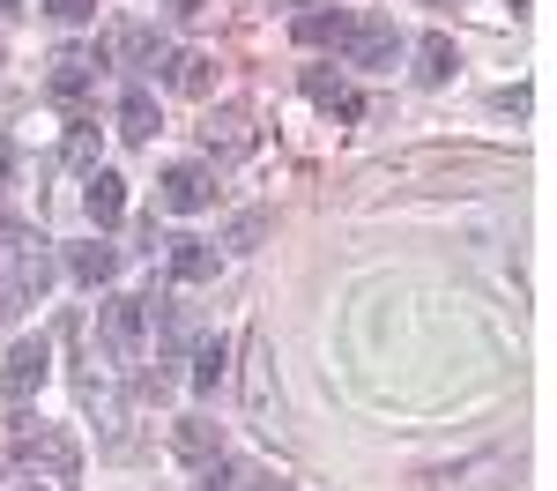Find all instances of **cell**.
I'll return each mask as SVG.
<instances>
[{
	"label": "cell",
	"mask_w": 557,
	"mask_h": 491,
	"mask_svg": "<svg viewBox=\"0 0 557 491\" xmlns=\"http://www.w3.org/2000/svg\"><path fill=\"white\" fill-rule=\"evenodd\" d=\"M141 335H149V298H127V291H112L104 306H97V343L112 365H141Z\"/></svg>",
	"instance_id": "6da1fadb"
},
{
	"label": "cell",
	"mask_w": 557,
	"mask_h": 491,
	"mask_svg": "<svg viewBox=\"0 0 557 491\" xmlns=\"http://www.w3.org/2000/svg\"><path fill=\"white\" fill-rule=\"evenodd\" d=\"M0 268H8V283H0V291H8L15 306H38L45 291H52V275H60V268H52V246H45L38 231H23V238L0 254Z\"/></svg>",
	"instance_id": "7a4b0ae2"
},
{
	"label": "cell",
	"mask_w": 557,
	"mask_h": 491,
	"mask_svg": "<svg viewBox=\"0 0 557 491\" xmlns=\"http://www.w3.org/2000/svg\"><path fill=\"white\" fill-rule=\"evenodd\" d=\"M8 454H15L23 469H45V477H60V484L83 469V462H75V440H67L60 425H15V446H8Z\"/></svg>",
	"instance_id": "3957f363"
},
{
	"label": "cell",
	"mask_w": 557,
	"mask_h": 491,
	"mask_svg": "<svg viewBox=\"0 0 557 491\" xmlns=\"http://www.w3.org/2000/svg\"><path fill=\"white\" fill-rule=\"evenodd\" d=\"M97 75H104V45H60V52H52V67H45V89H52L60 105H75Z\"/></svg>",
	"instance_id": "277c9868"
},
{
	"label": "cell",
	"mask_w": 557,
	"mask_h": 491,
	"mask_svg": "<svg viewBox=\"0 0 557 491\" xmlns=\"http://www.w3.org/2000/svg\"><path fill=\"white\" fill-rule=\"evenodd\" d=\"M343 60L349 67H394V60H401V30H394L386 15H364V23H349Z\"/></svg>",
	"instance_id": "5b68a950"
},
{
	"label": "cell",
	"mask_w": 557,
	"mask_h": 491,
	"mask_svg": "<svg viewBox=\"0 0 557 491\" xmlns=\"http://www.w3.org/2000/svg\"><path fill=\"white\" fill-rule=\"evenodd\" d=\"M45 372H52V351H45V335H23L15 351H8V365H0V388L15 402H30L45 388Z\"/></svg>",
	"instance_id": "8992f818"
},
{
	"label": "cell",
	"mask_w": 557,
	"mask_h": 491,
	"mask_svg": "<svg viewBox=\"0 0 557 491\" xmlns=\"http://www.w3.org/2000/svg\"><path fill=\"white\" fill-rule=\"evenodd\" d=\"M201 142H209V157H246V149H253V112H246V105H215Z\"/></svg>",
	"instance_id": "52a82bcc"
},
{
	"label": "cell",
	"mask_w": 557,
	"mask_h": 491,
	"mask_svg": "<svg viewBox=\"0 0 557 491\" xmlns=\"http://www.w3.org/2000/svg\"><path fill=\"white\" fill-rule=\"evenodd\" d=\"M209 201H215V179L201 172V164H172V172H164V209L194 217V209H209Z\"/></svg>",
	"instance_id": "ba28073f"
},
{
	"label": "cell",
	"mask_w": 557,
	"mask_h": 491,
	"mask_svg": "<svg viewBox=\"0 0 557 491\" xmlns=\"http://www.w3.org/2000/svg\"><path fill=\"white\" fill-rule=\"evenodd\" d=\"M83 209H89V223H97V231H112V223L127 217V179H120V172H104V164H97V172H89V194H83Z\"/></svg>",
	"instance_id": "9c48e42d"
},
{
	"label": "cell",
	"mask_w": 557,
	"mask_h": 491,
	"mask_svg": "<svg viewBox=\"0 0 557 491\" xmlns=\"http://www.w3.org/2000/svg\"><path fill=\"white\" fill-rule=\"evenodd\" d=\"M305 97L320 105V112H343V120H357L364 112V97L349 89V75H335V67H305Z\"/></svg>",
	"instance_id": "30bf717a"
},
{
	"label": "cell",
	"mask_w": 557,
	"mask_h": 491,
	"mask_svg": "<svg viewBox=\"0 0 557 491\" xmlns=\"http://www.w3.org/2000/svg\"><path fill=\"white\" fill-rule=\"evenodd\" d=\"M164 246H172V283L194 291V283H209V275H215V246H209V238L178 231V238H164Z\"/></svg>",
	"instance_id": "8fae6325"
},
{
	"label": "cell",
	"mask_w": 557,
	"mask_h": 491,
	"mask_svg": "<svg viewBox=\"0 0 557 491\" xmlns=\"http://www.w3.org/2000/svg\"><path fill=\"white\" fill-rule=\"evenodd\" d=\"M172 454L201 469V462H215V454H223V432H215L209 417H178V425H172Z\"/></svg>",
	"instance_id": "7c38bea8"
},
{
	"label": "cell",
	"mask_w": 557,
	"mask_h": 491,
	"mask_svg": "<svg viewBox=\"0 0 557 491\" xmlns=\"http://www.w3.org/2000/svg\"><path fill=\"white\" fill-rule=\"evenodd\" d=\"M164 83H172L178 97H209L215 89V60L209 52H172V60H164Z\"/></svg>",
	"instance_id": "4fadbf2b"
},
{
	"label": "cell",
	"mask_w": 557,
	"mask_h": 491,
	"mask_svg": "<svg viewBox=\"0 0 557 491\" xmlns=\"http://www.w3.org/2000/svg\"><path fill=\"white\" fill-rule=\"evenodd\" d=\"M290 38H298V45H343L349 38V15H343V8H305L298 23H290Z\"/></svg>",
	"instance_id": "5bb4252c"
},
{
	"label": "cell",
	"mask_w": 557,
	"mask_h": 491,
	"mask_svg": "<svg viewBox=\"0 0 557 491\" xmlns=\"http://www.w3.org/2000/svg\"><path fill=\"white\" fill-rule=\"evenodd\" d=\"M112 268H120V254H112L104 238H89V246H75V254H67V275H75V283H89V291H97V283H112Z\"/></svg>",
	"instance_id": "9a60e30c"
},
{
	"label": "cell",
	"mask_w": 557,
	"mask_h": 491,
	"mask_svg": "<svg viewBox=\"0 0 557 491\" xmlns=\"http://www.w3.org/2000/svg\"><path fill=\"white\" fill-rule=\"evenodd\" d=\"M454 67H461V52H454V38H446V30H431V38L417 45V83H446Z\"/></svg>",
	"instance_id": "2e32d148"
},
{
	"label": "cell",
	"mask_w": 557,
	"mask_h": 491,
	"mask_svg": "<svg viewBox=\"0 0 557 491\" xmlns=\"http://www.w3.org/2000/svg\"><path fill=\"white\" fill-rule=\"evenodd\" d=\"M120 134L127 142H157V97L149 89H127L120 97Z\"/></svg>",
	"instance_id": "e0dca14e"
},
{
	"label": "cell",
	"mask_w": 557,
	"mask_h": 491,
	"mask_svg": "<svg viewBox=\"0 0 557 491\" xmlns=\"http://www.w3.org/2000/svg\"><path fill=\"white\" fill-rule=\"evenodd\" d=\"M223 365H231V343H223V335H194V388H201V395L223 380Z\"/></svg>",
	"instance_id": "ac0fdd59"
},
{
	"label": "cell",
	"mask_w": 557,
	"mask_h": 491,
	"mask_svg": "<svg viewBox=\"0 0 557 491\" xmlns=\"http://www.w3.org/2000/svg\"><path fill=\"white\" fill-rule=\"evenodd\" d=\"M157 328H164V357L194 351V306H178V298H164V306H157Z\"/></svg>",
	"instance_id": "d6986e66"
},
{
	"label": "cell",
	"mask_w": 557,
	"mask_h": 491,
	"mask_svg": "<svg viewBox=\"0 0 557 491\" xmlns=\"http://www.w3.org/2000/svg\"><path fill=\"white\" fill-rule=\"evenodd\" d=\"M60 164H75V172H97V127L75 120V127L60 134Z\"/></svg>",
	"instance_id": "ffe728a7"
},
{
	"label": "cell",
	"mask_w": 557,
	"mask_h": 491,
	"mask_svg": "<svg viewBox=\"0 0 557 491\" xmlns=\"http://www.w3.org/2000/svg\"><path fill=\"white\" fill-rule=\"evenodd\" d=\"M260 238H268V209H246V217L231 223V238H223V246H238V254H253Z\"/></svg>",
	"instance_id": "44dd1931"
},
{
	"label": "cell",
	"mask_w": 557,
	"mask_h": 491,
	"mask_svg": "<svg viewBox=\"0 0 557 491\" xmlns=\"http://www.w3.org/2000/svg\"><path fill=\"white\" fill-rule=\"evenodd\" d=\"M120 60H157V38L134 23V30H120Z\"/></svg>",
	"instance_id": "7402d4cb"
},
{
	"label": "cell",
	"mask_w": 557,
	"mask_h": 491,
	"mask_svg": "<svg viewBox=\"0 0 557 491\" xmlns=\"http://www.w3.org/2000/svg\"><path fill=\"white\" fill-rule=\"evenodd\" d=\"M45 15H60V23H83V15H97V0H45Z\"/></svg>",
	"instance_id": "603a6c76"
},
{
	"label": "cell",
	"mask_w": 557,
	"mask_h": 491,
	"mask_svg": "<svg viewBox=\"0 0 557 491\" xmlns=\"http://www.w3.org/2000/svg\"><path fill=\"white\" fill-rule=\"evenodd\" d=\"M23 231H30V223H15V217H8V209H0V254H8V246H15Z\"/></svg>",
	"instance_id": "cb8c5ba5"
},
{
	"label": "cell",
	"mask_w": 557,
	"mask_h": 491,
	"mask_svg": "<svg viewBox=\"0 0 557 491\" xmlns=\"http://www.w3.org/2000/svg\"><path fill=\"white\" fill-rule=\"evenodd\" d=\"M8 172H15V134H0V186H8Z\"/></svg>",
	"instance_id": "d4e9b609"
},
{
	"label": "cell",
	"mask_w": 557,
	"mask_h": 491,
	"mask_svg": "<svg viewBox=\"0 0 557 491\" xmlns=\"http://www.w3.org/2000/svg\"><path fill=\"white\" fill-rule=\"evenodd\" d=\"M15 8H23V0H0V15H15Z\"/></svg>",
	"instance_id": "484cf974"
},
{
	"label": "cell",
	"mask_w": 557,
	"mask_h": 491,
	"mask_svg": "<svg viewBox=\"0 0 557 491\" xmlns=\"http://www.w3.org/2000/svg\"><path fill=\"white\" fill-rule=\"evenodd\" d=\"M8 306H15V298H8V291H0V320H8Z\"/></svg>",
	"instance_id": "4316f807"
},
{
	"label": "cell",
	"mask_w": 557,
	"mask_h": 491,
	"mask_svg": "<svg viewBox=\"0 0 557 491\" xmlns=\"http://www.w3.org/2000/svg\"><path fill=\"white\" fill-rule=\"evenodd\" d=\"M506 8H528V0H506Z\"/></svg>",
	"instance_id": "83f0119b"
},
{
	"label": "cell",
	"mask_w": 557,
	"mask_h": 491,
	"mask_svg": "<svg viewBox=\"0 0 557 491\" xmlns=\"http://www.w3.org/2000/svg\"><path fill=\"white\" fill-rule=\"evenodd\" d=\"M268 491H290V484H268Z\"/></svg>",
	"instance_id": "f1b7e54d"
}]
</instances>
